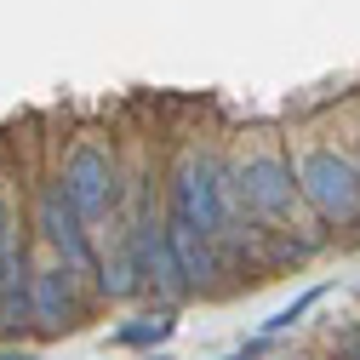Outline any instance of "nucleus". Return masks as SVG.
<instances>
[{"mask_svg": "<svg viewBox=\"0 0 360 360\" xmlns=\"http://www.w3.org/2000/svg\"><path fill=\"white\" fill-rule=\"evenodd\" d=\"M172 217H184L189 229L217 240L223 229H229V217H235V177L212 155L184 160V172H177V184H172Z\"/></svg>", "mask_w": 360, "mask_h": 360, "instance_id": "nucleus-1", "label": "nucleus"}, {"mask_svg": "<svg viewBox=\"0 0 360 360\" xmlns=\"http://www.w3.org/2000/svg\"><path fill=\"white\" fill-rule=\"evenodd\" d=\"M297 195L326 223H354L360 217V172L338 149H309L297 160Z\"/></svg>", "mask_w": 360, "mask_h": 360, "instance_id": "nucleus-2", "label": "nucleus"}, {"mask_svg": "<svg viewBox=\"0 0 360 360\" xmlns=\"http://www.w3.org/2000/svg\"><path fill=\"white\" fill-rule=\"evenodd\" d=\"M297 184H292V166L281 155H252L235 172V206H246L263 223H292L297 217Z\"/></svg>", "mask_w": 360, "mask_h": 360, "instance_id": "nucleus-3", "label": "nucleus"}, {"mask_svg": "<svg viewBox=\"0 0 360 360\" xmlns=\"http://www.w3.org/2000/svg\"><path fill=\"white\" fill-rule=\"evenodd\" d=\"M63 200L75 206V217L86 223V217H103L109 206H115V160H109V149L103 143H80L75 155H69V166H63Z\"/></svg>", "mask_w": 360, "mask_h": 360, "instance_id": "nucleus-4", "label": "nucleus"}, {"mask_svg": "<svg viewBox=\"0 0 360 360\" xmlns=\"http://www.w3.org/2000/svg\"><path fill=\"white\" fill-rule=\"evenodd\" d=\"M75 269L69 263H52V269H40V275L29 281V321L40 326V332H69V321L80 314V303H75Z\"/></svg>", "mask_w": 360, "mask_h": 360, "instance_id": "nucleus-5", "label": "nucleus"}, {"mask_svg": "<svg viewBox=\"0 0 360 360\" xmlns=\"http://www.w3.org/2000/svg\"><path fill=\"white\" fill-rule=\"evenodd\" d=\"M40 229H46V240L58 246V263H69L75 275L92 269V246H86L80 217H75V206L63 200V189H46V200H40Z\"/></svg>", "mask_w": 360, "mask_h": 360, "instance_id": "nucleus-6", "label": "nucleus"}, {"mask_svg": "<svg viewBox=\"0 0 360 360\" xmlns=\"http://www.w3.org/2000/svg\"><path fill=\"white\" fill-rule=\"evenodd\" d=\"M18 321H29V252L6 240V252H0V332H12Z\"/></svg>", "mask_w": 360, "mask_h": 360, "instance_id": "nucleus-7", "label": "nucleus"}, {"mask_svg": "<svg viewBox=\"0 0 360 360\" xmlns=\"http://www.w3.org/2000/svg\"><path fill=\"white\" fill-rule=\"evenodd\" d=\"M172 332H177L172 314H143V321L120 326V332H115V343H120V349H155V343H166Z\"/></svg>", "mask_w": 360, "mask_h": 360, "instance_id": "nucleus-8", "label": "nucleus"}, {"mask_svg": "<svg viewBox=\"0 0 360 360\" xmlns=\"http://www.w3.org/2000/svg\"><path fill=\"white\" fill-rule=\"evenodd\" d=\"M314 303H321V286H314V292H303L297 303H286L281 314H269V321H263V338H281V332H292V326L303 321V314H309Z\"/></svg>", "mask_w": 360, "mask_h": 360, "instance_id": "nucleus-9", "label": "nucleus"}, {"mask_svg": "<svg viewBox=\"0 0 360 360\" xmlns=\"http://www.w3.org/2000/svg\"><path fill=\"white\" fill-rule=\"evenodd\" d=\"M6 240H12V212H6V200H0V252H6Z\"/></svg>", "mask_w": 360, "mask_h": 360, "instance_id": "nucleus-10", "label": "nucleus"}, {"mask_svg": "<svg viewBox=\"0 0 360 360\" xmlns=\"http://www.w3.org/2000/svg\"><path fill=\"white\" fill-rule=\"evenodd\" d=\"M343 360H360V332H354V338H343Z\"/></svg>", "mask_w": 360, "mask_h": 360, "instance_id": "nucleus-11", "label": "nucleus"}, {"mask_svg": "<svg viewBox=\"0 0 360 360\" xmlns=\"http://www.w3.org/2000/svg\"><path fill=\"white\" fill-rule=\"evenodd\" d=\"M252 354H257V343H252V349H235V354H223V360H252Z\"/></svg>", "mask_w": 360, "mask_h": 360, "instance_id": "nucleus-12", "label": "nucleus"}, {"mask_svg": "<svg viewBox=\"0 0 360 360\" xmlns=\"http://www.w3.org/2000/svg\"><path fill=\"white\" fill-rule=\"evenodd\" d=\"M0 360H34V354H12V349H6V354H0Z\"/></svg>", "mask_w": 360, "mask_h": 360, "instance_id": "nucleus-13", "label": "nucleus"}, {"mask_svg": "<svg viewBox=\"0 0 360 360\" xmlns=\"http://www.w3.org/2000/svg\"><path fill=\"white\" fill-rule=\"evenodd\" d=\"M354 172H360V160H354Z\"/></svg>", "mask_w": 360, "mask_h": 360, "instance_id": "nucleus-14", "label": "nucleus"}]
</instances>
